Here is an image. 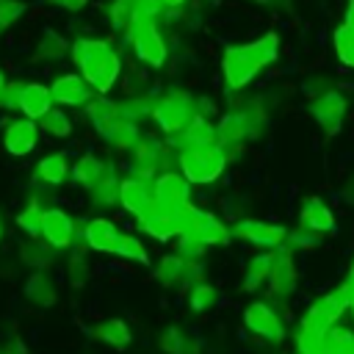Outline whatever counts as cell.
I'll list each match as a JSON object with an SVG mask.
<instances>
[{"label":"cell","mask_w":354,"mask_h":354,"mask_svg":"<svg viewBox=\"0 0 354 354\" xmlns=\"http://www.w3.org/2000/svg\"><path fill=\"white\" fill-rule=\"evenodd\" d=\"M279 55V36L274 30L246 41V44H230L221 55V75L230 91H238L254 80L260 69L274 64Z\"/></svg>","instance_id":"obj_1"},{"label":"cell","mask_w":354,"mask_h":354,"mask_svg":"<svg viewBox=\"0 0 354 354\" xmlns=\"http://www.w3.org/2000/svg\"><path fill=\"white\" fill-rule=\"evenodd\" d=\"M69 55L97 94H108L116 86L122 75V58L111 47V41L97 36H77L75 41H69Z\"/></svg>","instance_id":"obj_2"},{"label":"cell","mask_w":354,"mask_h":354,"mask_svg":"<svg viewBox=\"0 0 354 354\" xmlns=\"http://www.w3.org/2000/svg\"><path fill=\"white\" fill-rule=\"evenodd\" d=\"M343 310H348V307H346V296L340 293V288L332 290V293H326V296H321V299L307 310V315L301 318L299 337H296L299 354H315V351L321 348L326 332L332 329V324L340 318Z\"/></svg>","instance_id":"obj_3"},{"label":"cell","mask_w":354,"mask_h":354,"mask_svg":"<svg viewBox=\"0 0 354 354\" xmlns=\"http://www.w3.org/2000/svg\"><path fill=\"white\" fill-rule=\"evenodd\" d=\"M196 113H199V100L183 88H174L152 102V119L169 136H177Z\"/></svg>","instance_id":"obj_4"},{"label":"cell","mask_w":354,"mask_h":354,"mask_svg":"<svg viewBox=\"0 0 354 354\" xmlns=\"http://www.w3.org/2000/svg\"><path fill=\"white\" fill-rule=\"evenodd\" d=\"M227 169V149L221 144L210 147H196V149H183L180 152V171L188 183L207 185L221 177Z\"/></svg>","instance_id":"obj_5"},{"label":"cell","mask_w":354,"mask_h":354,"mask_svg":"<svg viewBox=\"0 0 354 354\" xmlns=\"http://www.w3.org/2000/svg\"><path fill=\"white\" fill-rule=\"evenodd\" d=\"M163 0H111L108 6V22L116 33H127L138 22H160L166 17Z\"/></svg>","instance_id":"obj_6"},{"label":"cell","mask_w":354,"mask_h":354,"mask_svg":"<svg viewBox=\"0 0 354 354\" xmlns=\"http://www.w3.org/2000/svg\"><path fill=\"white\" fill-rule=\"evenodd\" d=\"M180 238H191V241H199L205 246H224V243H230L232 232L221 224V218H216L213 213L196 210L191 205L180 216Z\"/></svg>","instance_id":"obj_7"},{"label":"cell","mask_w":354,"mask_h":354,"mask_svg":"<svg viewBox=\"0 0 354 354\" xmlns=\"http://www.w3.org/2000/svg\"><path fill=\"white\" fill-rule=\"evenodd\" d=\"M122 39L133 47V53H136L147 66H155V69H158V66H163L166 58H169V44H166V39H163L158 22H138V25H133Z\"/></svg>","instance_id":"obj_8"},{"label":"cell","mask_w":354,"mask_h":354,"mask_svg":"<svg viewBox=\"0 0 354 354\" xmlns=\"http://www.w3.org/2000/svg\"><path fill=\"white\" fill-rule=\"evenodd\" d=\"M155 207L163 210V213H171V216H183L188 207H191V183L183 177V171H163L158 174L155 180Z\"/></svg>","instance_id":"obj_9"},{"label":"cell","mask_w":354,"mask_h":354,"mask_svg":"<svg viewBox=\"0 0 354 354\" xmlns=\"http://www.w3.org/2000/svg\"><path fill=\"white\" fill-rule=\"evenodd\" d=\"M310 116H313L329 136H335V133L340 130V124H343V116H346V100H343V94L335 91V88L318 91V94L310 100Z\"/></svg>","instance_id":"obj_10"},{"label":"cell","mask_w":354,"mask_h":354,"mask_svg":"<svg viewBox=\"0 0 354 354\" xmlns=\"http://www.w3.org/2000/svg\"><path fill=\"white\" fill-rule=\"evenodd\" d=\"M119 202L136 218H144L155 207V183L144 177H124L119 183Z\"/></svg>","instance_id":"obj_11"},{"label":"cell","mask_w":354,"mask_h":354,"mask_svg":"<svg viewBox=\"0 0 354 354\" xmlns=\"http://www.w3.org/2000/svg\"><path fill=\"white\" fill-rule=\"evenodd\" d=\"M257 133V116L249 111H230L221 116V122L216 124V138L224 149L243 144L249 136Z\"/></svg>","instance_id":"obj_12"},{"label":"cell","mask_w":354,"mask_h":354,"mask_svg":"<svg viewBox=\"0 0 354 354\" xmlns=\"http://www.w3.org/2000/svg\"><path fill=\"white\" fill-rule=\"evenodd\" d=\"M39 124H36V119H11L8 124H6V130H3V147H6V152L11 155V158H25V155H30L33 149H36V144H39Z\"/></svg>","instance_id":"obj_13"},{"label":"cell","mask_w":354,"mask_h":354,"mask_svg":"<svg viewBox=\"0 0 354 354\" xmlns=\"http://www.w3.org/2000/svg\"><path fill=\"white\" fill-rule=\"evenodd\" d=\"M50 91H53V102L66 105V108H80L94 97V88L88 86V80L83 75H75V72L58 75L50 83Z\"/></svg>","instance_id":"obj_14"},{"label":"cell","mask_w":354,"mask_h":354,"mask_svg":"<svg viewBox=\"0 0 354 354\" xmlns=\"http://www.w3.org/2000/svg\"><path fill=\"white\" fill-rule=\"evenodd\" d=\"M243 324H246V329L254 332L257 337H266V340H274V343L285 337V326H282L277 310H274L271 304H266V301L249 304L246 313H243Z\"/></svg>","instance_id":"obj_15"},{"label":"cell","mask_w":354,"mask_h":354,"mask_svg":"<svg viewBox=\"0 0 354 354\" xmlns=\"http://www.w3.org/2000/svg\"><path fill=\"white\" fill-rule=\"evenodd\" d=\"M232 235L243 238L254 246H266V249H277L285 238L288 230L279 224H268V221H257V218H241L238 224H232Z\"/></svg>","instance_id":"obj_16"},{"label":"cell","mask_w":354,"mask_h":354,"mask_svg":"<svg viewBox=\"0 0 354 354\" xmlns=\"http://www.w3.org/2000/svg\"><path fill=\"white\" fill-rule=\"evenodd\" d=\"M163 160H166V147H163L160 141L141 138V141L133 147V155H130V171H133V177L152 180V177L163 169Z\"/></svg>","instance_id":"obj_17"},{"label":"cell","mask_w":354,"mask_h":354,"mask_svg":"<svg viewBox=\"0 0 354 354\" xmlns=\"http://www.w3.org/2000/svg\"><path fill=\"white\" fill-rule=\"evenodd\" d=\"M41 235L53 249H66L75 241V221L61 207H47L41 213Z\"/></svg>","instance_id":"obj_18"},{"label":"cell","mask_w":354,"mask_h":354,"mask_svg":"<svg viewBox=\"0 0 354 354\" xmlns=\"http://www.w3.org/2000/svg\"><path fill=\"white\" fill-rule=\"evenodd\" d=\"M86 119H88L91 127L100 133V138H105L124 116H122V111H119V102H113V100H108L105 94H100V97H91V100L86 102Z\"/></svg>","instance_id":"obj_19"},{"label":"cell","mask_w":354,"mask_h":354,"mask_svg":"<svg viewBox=\"0 0 354 354\" xmlns=\"http://www.w3.org/2000/svg\"><path fill=\"white\" fill-rule=\"evenodd\" d=\"M196 263L183 257L180 252L177 254H166L158 266H155V279L163 282V285H185L191 279H196Z\"/></svg>","instance_id":"obj_20"},{"label":"cell","mask_w":354,"mask_h":354,"mask_svg":"<svg viewBox=\"0 0 354 354\" xmlns=\"http://www.w3.org/2000/svg\"><path fill=\"white\" fill-rule=\"evenodd\" d=\"M210 144H218L216 127H213L205 116H199V113L174 136L177 152H183V149H196V147H210Z\"/></svg>","instance_id":"obj_21"},{"label":"cell","mask_w":354,"mask_h":354,"mask_svg":"<svg viewBox=\"0 0 354 354\" xmlns=\"http://www.w3.org/2000/svg\"><path fill=\"white\" fill-rule=\"evenodd\" d=\"M296 288V268H293V260L282 252L274 254V263H271V271H268V296L271 299H288Z\"/></svg>","instance_id":"obj_22"},{"label":"cell","mask_w":354,"mask_h":354,"mask_svg":"<svg viewBox=\"0 0 354 354\" xmlns=\"http://www.w3.org/2000/svg\"><path fill=\"white\" fill-rule=\"evenodd\" d=\"M83 238H86V243L94 252H111V254H116V246H119L122 232L108 218H91L86 224V230H83Z\"/></svg>","instance_id":"obj_23"},{"label":"cell","mask_w":354,"mask_h":354,"mask_svg":"<svg viewBox=\"0 0 354 354\" xmlns=\"http://www.w3.org/2000/svg\"><path fill=\"white\" fill-rule=\"evenodd\" d=\"M50 108H53V91H50V86L39 83V80L25 83L22 100H19V111H22L28 119H36V122H39Z\"/></svg>","instance_id":"obj_24"},{"label":"cell","mask_w":354,"mask_h":354,"mask_svg":"<svg viewBox=\"0 0 354 354\" xmlns=\"http://www.w3.org/2000/svg\"><path fill=\"white\" fill-rule=\"evenodd\" d=\"M299 224L313 230V232H329V230H335V216H332V210L318 196H310V199L301 202Z\"/></svg>","instance_id":"obj_25"},{"label":"cell","mask_w":354,"mask_h":354,"mask_svg":"<svg viewBox=\"0 0 354 354\" xmlns=\"http://www.w3.org/2000/svg\"><path fill=\"white\" fill-rule=\"evenodd\" d=\"M69 174V160L64 152H50L44 155L39 163H36V171H33V183L39 185H61Z\"/></svg>","instance_id":"obj_26"},{"label":"cell","mask_w":354,"mask_h":354,"mask_svg":"<svg viewBox=\"0 0 354 354\" xmlns=\"http://www.w3.org/2000/svg\"><path fill=\"white\" fill-rule=\"evenodd\" d=\"M138 224H141V230H144L147 235H152L155 241H169V238L180 235V218L171 216V213H163V210H158V207H152L144 218H138Z\"/></svg>","instance_id":"obj_27"},{"label":"cell","mask_w":354,"mask_h":354,"mask_svg":"<svg viewBox=\"0 0 354 354\" xmlns=\"http://www.w3.org/2000/svg\"><path fill=\"white\" fill-rule=\"evenodd\" d=\"M66 53H69V41L53 28H44L39 33L36 44H33V61H47L50 64V61H61Z\"/></svg>","instance_id":"obj_28"},{"label":"cell","mask_w":354,"mask_h":354,"mask_svg":"<svg viewBox=\"0 0 354 354\" xmlns=\"http://www.w3.org/2000/svg\"><path fill=\"white\" fill-rule=\"evenodd\" d=\"M119 183H122V180H119V174H116V166L108 163V166H105V174L97 180V185L88 188L94 205H102V207L113 205V202L119 199Z\"/></svg>","instance_id":"obj_29"},{"label":"cell","mask_w":354,"mask_h":354,"mask_svg":"<svg viewBox=\"0 0 354 354\" xmlns=\"http://www.w3.org/2000/svg\"><path fill=\"white\" fill-rule=\"evenodd\" d=\"M105 160H100L97 155H83V158H77V163L72 166V177H75V183L80 185V188H91V185H97V180L105 174Z\"/></svg>","instance_id":"obj_30"},{"label":"cell","mask_w":354,"mask_h":354,"mask_svg":"<svg viewBox=\"0 0 354 354\" xmlns=\"http://www.w3.org/2000/svg\"><path fill=\"white\" fill-rule=\"evenodd\" d=\"M271 263H274V252H266V254H257V257L249 260V266L243 268V288H246L249 293L257 290V288L268 279Z\"/></svg>","instance_id":"obj_31"},{"label":"cell","mask_w":354,"mask_h":354,"mask_svg":"<svg viewBox=\"0 0 354 354\" xmlns=\"http://www.w3.org/2000/svg\"><path fill=\"white\" fill-rule=\"evenodd\" d=\"M39 130L50 138H69L72 136V119L61 111V108H50L41 119H39Z\"/></svg>","instance_id":"obj_32"},{"label":"cell","mask_w":354,"mask_h":354,"mask_svg":"<svg viewBox=\"0 0 354 354\" xmlns=\"http://www.w3.org/2000/svg\"><path fill=\"white\" fill-rule=\"evenodd\" d=\"M94 337L102 340V343H111V346H127L130 343V329L119 318H105L94 326Z\"/></svg>","instance_id":"obj_33"},{"label":"cell","mask_w":354,"mask_h":354,"mask_svg":"<svg viewBox=\"0 0 354 354\" xmlns=\"http://www.w3.org/2000/svg\"><path fill=\"white\" fill-rule=\"evenodd\" d=\"M332 47H335V55L340 58L343 66L354 69V28L351 25H337L335 33H332Z\"/></svg>","instance_id":"obj_34"},{"label":"cell","mask_w":354,"mask_h":354,"mask_svg":"<svg viewBox=\"0 0 354 354\" xmlns=\"http://www.w3.org/2000/svg\"><path fill=\"white\" fill-rule=\"evenodd\" d=\"M152 102H155V100H149V97H144V94H133V97H127V100L119 102V111H122V116H124L127 122L141 124L144 119H152Z\"/></svg>","instance_id":"obj_35"},{"label":"cell","mask_w":354,"mask_h":354,"mask_svg":"<svg viewBox=\"0 0 354 354\" xmlns=\"http://www.w3.org/2000/svg\"><path fill=\"white\" fill-rule=\"evenodd\" d=\"M41 213H44V207L36 202V199H30L28 205H25V210H19L17 213V227L22 230V232H28V235H41Z\"/></svg>","instance_id":"obj_36"},{"label":"cell","mask_w":354,"mask_h":354,"mask_svg":"<svg viewBox=\"0 0 354 354\" xmlns=\"http://www.w3.org/2000/svg\"><path fill=\"white\" fill-rule=\"evenodd\" d=\"M160 348L169 351V354H191V337L180 329V326H169L163 335H160Z\"/></svg>","instance_id":"obj_37"},{"label":"cell","mask_w":354,"mask_h":354,"mask_svg":"<svg viewBox=\"0 0 354 354\" xmlns=\"http://www.w3.org/2000/svg\"><path fill=\"white\" fill-rule=\"evenodd\" d=\"M28 11L25 0H0V33L11 30Z\"/></svg>","instance_id":"obj_38"},{"label":"cell","mask_w":354,"mask_h":354,"mask_svg":"<svg viewBox=\"0 0 354 354\" xmlns=\"http://www.w3.org/2000/svg\"><path fill=\"white\" fill-rule=\"evenodd\" d=\"M28 296H30L36 304H53V301H55V288H53L50 277L36 274V277L28 282Z\"/></svg>","instance_id":"obj_39"},{"label":"cell","mask_w":354,"mask_h":354,"mask_svg":"<svg viewBox=\"0 0 354 354\" xmlns=\"http://www.w3.org/2000/svg\"><path fill=\"white\" fill-rule=\"evenodd\" d=\"M116 254H119V257H127V260H136V263H149L144 243H141L136 235H127V232H122L119 246H116Z\"/></svg>","instance_id":"obj_40"},{"label":"cell","mask_w":354,"mask_h":354,"mask_svg":"<svg viewBox=\"0 0 354 354\" xmlns=\"http://www.w3.org/2000/svg\"><path fill=\"white\" fill-rule=\"evenodd\" d=\"M188 304H191L194 313H207V310L216 304V290H213L210 285H205V282H196V285L191 288Z\"/></svg>","instance_id":"obj_41"},{"label":"cell","mask_w":354,"mask_h":354,"mask_svg":"<svg viewBox=\"0 0 354 354\" xmlns=\"http://www.w3.org/2000/svg\"><path fill=\"white\" fill-rule=\"evenodd\" d=\"M22 88H25V80H6V88L0 94V108L3 111H19Z\"/></svg>","instance_id":"obj_42"},{"label":"cell","mask_w":354,"mask_h":354,"mask_svg":"<svg viewBox=\"0 0 354 354\" xmlns=\"http://www.w3.org/2000/svg\"><path fill=\"white\" fill-rule=\"evenodd\" d=\"M53 3L55 8H64V11H83L88 6V0H47Z\"/></svg>","instance_id":"obj_43"},{"label":"cell","mask_w":354,"mask_h":354,"mask_svg":"<svg viewBox=\"0 0 354 354\" xmlns=\"http://www.w3.org/2000/svg\"><path fill=\"white\" fill-rule=\"evenodd\" d=\"M340 293L346 296V307L354 313V277H348V279L340 285Z\"/></svg>","instance_id":"obj_44"},{"label":"cell","mask_w":354,"mask_h":354,"mask_svg":"<svg viewBox=\"0 0 354 354\" xmlns=\"http://www.w3.org/2000/svg\"><path fill=\"white\" fill-rule=\"evenodd\" d=\"M343 22L354 28V0H348V6H346V19H343Z\"/></svg>","instance_id":"obj_45"},{"label":"cell","mask_w":354,"mask_h":354,"mask_svg":"<svg viewBox=\"0 0 354 354\" xmlns=\"http://www.w3.org/2000/svg\"><path fill=\"white\" fill-rule=\"evenodd\" d=\"M163 3H166V8H185L188 0H163Z\"/></svg>","instance_id":"obj_46"},{"label":"cell","mask_w":354,"mask_h":354,"mask_svg":"<svg viewBox=\"0 0 354 354\" xmlns=\"http://www.w3.org/2000/svg\"><path fill=\"white\" fill-rule=\"evenodd\" d=\"M254 3H260V6H285L288 0H254Z\"/></svg>","instance_id":"obj_47"},{"label":"cell","mask_w":354,"mask_h":354,"mask_svg":"<svg viewBox=\"0 0 354 354\" xmlns=\"http://www.w3.org/2000/svg\"><path fill=\"white\" fill-rule=\"evenodd\" d=\"M3 88H6V77H3V72H0V94H3Z\"/></svg>","instance_id":"obj_48"},{"label":"cell","mask_w":354,"mask_h":354,"mask_svg":"<svg viewBox=\"0 0 354 354\" xmlns=\"http://www.w3.org/2000/svg\"><path fill=\"white\" fill-rule=\"evenodd\" d=\"M0 235H3V224H0Z\"/></svg>","instance_id":"obj_49"}]
</instances>
